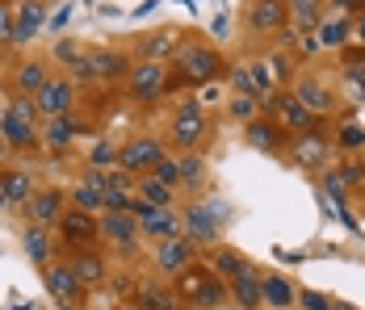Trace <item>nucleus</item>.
I'll use <instances>...</instances> for the list:
<instances>
[{
    "label": "nucleus",
    "instance_id": "nucleus-55",
    "mask_svg": "<svg viewBox=\"0 0 365 310\" xmlns=\"http://www.w3.org/2000/svg\"><path fill=\"white\" fill-rule=\"evenodd\" d=\"M0 210H13V206H9V193H4V185H0Z\"/></svg>",
    "mask_w": 365,
    "mask_h": 310
},
{
    "label": "nucleus",
    "instance_id": "nucleus-45",
    "mask_svg": "<svg viewBox=\"0 0 365 310\" xmlns=\"http://www.w3.org/2000/svg\"><path fill=\"white\" fill-rule=\"evenodd\" d=\"M336 138H340V147H344V151H361V147H365V130L357 126V122H344Z\"/></svg>",
    "mask_w": 365,
    "mask_h": 310
},
{
    "label": "nucleus",
    "instance_id": "nucleus-7",
    "mask_svg": "<svg viewBox=\"0 0 365 310\" xmlns=\"http://www.w3.org/2000/svg\"><path fill=\"white\" fill-rule=\"evenodd\" d=\"M206 130H210V122H206L202 101H185L177 109V118H173V143L181 151H197V143L206 138Z\"/></svg>",
    "mask_w": 365,
    "mask_h": 310
},
{
    "label": "nucleus",
    "instance_id": "nucleus-50",
    "mask_svg": "<svg viewBox=\"0 0 365 310\" xmlns=\"http://www.w3.org/2000/svg\"><path fill=\"white\" fill-rule=\"evenodd\" d=\"M231 88H235V93H252V76H248V68H231Z\"/></svg>",
    "mask_w": 365,
    "mask_h": 310
},
{
    "label": "nucleus",
    "instance_id": "nucleus-16",
    "mask_svg": "<svg viewBox=\"0 0 365 310\" xmlns=\"http://www.w3.org/2000/svg\"><path fill=\"white\" fill-rule=\"evenodd\" d=\"M193 243L185 239V235H173V239L155 243V269L160 273H181V269H189L193 264Z\"/></svg>",
    "mask_w": 365,
    "mask_h": 310
},
{
    "label": "nucleus",
    "instance_id": "nucleus-41",
    "mask_svg": "<svg viewBox=\"0 0 365 310\" xmlns=\"http://www.w3.org/2000/svg\"><path fill=\"white\" fill-rule=\"evenodd\" d=\"M13 26H17V4L0 0V51H13Z\"/></svg>",
    "mask_w": 365,
    "mask_h": 310
},
{
    "label": "nucleus",
    "instance_id": "nucleus-43",
    "mask_svg": "<svg viewBox=\"0 0 365 310\" xmlns=\"http://www.w3.org/2000/svg\"><path fill=\"white\" fill-rule=\"evenodd\" d=\"M135 206V189H106V210L110 214H130Z\"/></svg>",
    "mask_w": 365,
    "mask_h": 310
},
{
    "label": "nucleus",
    "instance_id": "nucleus-24",
    "mask_svg": "<svg viewBox=\"0 0 365 310\" xmlns=\"http://www.w3.org/2000/svg\"><path fill=\"white\" fill-rule=\"evenodd\" d=\"M72 269H76V277H80L84 289H88V285H106V277H110L106 256H97V247H80L72 256Z\"/></svg>",
    "mask_w": 365,
    "mask_h": 310
},
{
    "label": "nucleus",
    "instance_id": "nucleus-31",
    "mask_svg": "<svg viewBox=\"0 0 365 310\" xmlns=\"http://www.w3.org/2000/svg\"><path fill=\"white\" fill-rule=\"evenodd\" d=\"M68 202H72V210H84V214H106V193H101V189H93L88 180H80V185H76Z\"/></svg>",
    "mask_w": 365,
    "mask_h": 310
},
{
    "label": "nucleus",
    "instance_id": "nucleus-3",
    "mask_svg": "<svg viewBox=\"0 0 365 310\" xmlns=\"http://www.w3.org/2000/svg\"><path fill=\"white\" fill-rule=\"evenodd\" d=\"M160 160H164V143H160V138H151V135H139V138L118 143V168H126L130 176L151 172Z\"/></svg>",
    "mask_w": 365,
    "mask_h": 310
},
{
    "label": "nucleus",
    "instance_id": "nucleus-36",
    "mask_svg": "<svg viewBox=\"0 0 365 310\" xmlns=\"http://www.w3.org/2000/svg\"><path fill=\"white\" fill-rule=\"evenodd\" d=\"M227 109H231V118H235V122H244V126L260 118V101H256L252 93H235V97L227 101Z\"/></svg>",
    "mask_w": 365,
    "mask_h": 310
},
{
    "label": "nucleus",
    "instance_id": "nucleus-34",
    "mask_svg": "<svg viewBox=\"0 0 365 310\" xmlns=\"http://www.w3.org/2000/svg\"><path fill=\"white\" fill-rule=\"evenodd\" d=\"M290 21L298 30H315L319 26V0H290Z\"/></svg>",
    "mask_w": 365,
    "mask_h": 310
},
{
    "label": "nucleus",
    "instance_id": "nucleus-32",
    "mask_svg": "<svg viewBox=\"0 0 365 310\" xmlns=\"http://www.w3.org/2000/svg\"><path fill=\"white\" fill-rule=\"evenodd\" d=\"M139 310H173V294L160 281H143L139 285Z\"/></svg>",
    "mask_w": 365,
    "mask_h": 310
},
{
    "label": "nucleus",
    "instance_id": "nucleus-11",
    "mask_svg": "<svg viewBox=\"0 0 365 310\" xmlns=\"http://www.w3.org/2000/svg\"><path fill=\"white\" fill-rule=\"evenodd\" d=\"M264 113H273V122H277L282 130H290V135H302V130H311V126H315V113L298 101L294 93H277V97L269 101Z\"/></svg>",
    "mask_w": 365,
    "mask_h": 310
},
{
    "label": "nucleus",
    "instance_id": "nucleus-5",
    "mask_svg": "<svg viewBox=\"0 0 365 310\" xmlns=\"http://www.w3.org/2000/svg\"><path fill=\"white\" fill-rule=\"evenodd\" d=\"M55 235L59 243H68V247H93V243L101 239V214H84V210H63V218H59V227H55Z\"/></svg>",
    "mask_w": 365,
    "mask_h": 310
},
{
    "label": "nucleus",
    "instance_id": "nucleus-47",
    "mask_svg": "<svg viewBox=\"0 0 365 310\" xmlns=\"http://www.w3.org/2000/svg\"><path fill=\"white\" fill-rule=\"evenodd\" d=\"M68 71H72L68 80H72L76 88H80V84H97V76H93V59H88V55H84V59H80L76 68H68Z\"/></svg>",
    "mask_w": 365,
    "mask_h": 310
},
{
    "label": "nucleus",
    "instance_id": "nucleus-13",
    "mask_svg": "<svg viewBox=\"0 0 365 310\" xmlns=\"http://www.w3.org/2000/svg\"><path fill=\"white\" fill-rule=\"evenodd\" d=\"M63 210H68V197H63V189L59 185H46V189H38L34 202H30V222L34 227H59V218H63Z\"/></svg>",
    "mask_w": 365,
    "mask_h": 310
},
{
    "label": "nucleus",
    "instance_id": "nucleus-49",
    "mask_svg": "<svg viewBox=\"0 0 365 310\" xmlns=\"http://www.w3.org/2000/svg\"><path fill=\"white\" fill-rule=\"evenodd\" d=\"M269 71H273V80H277V84H286V80H290V59H282V55H273V59H269Z\"/></svg>",
    "mask_w": 365,
    "mask_h": 310
},
{
    "label": "nucleus",
    "instance_id": "nucleus-8",
    "mask_svg": "<svg viewBox=\"0 0 365 310\" xmlns=\"http://www.w3.org/2000/svg\"><path fill=\"white\" fill-rule=\"evenodd\" d=\"M34 101H38L42 122H46V118H72V109H76V84L68 80V76H51V80H46V88L38 93Z\"/></svg>",
    "mask_w": 365,
    "mask_h": 310
},
{
    "label": "nucleus",
    "instance_id": "nucleus-27",
    "mask_svg": "<svg viewBox=\"0 0 365 310\" xmlns=\"http://www.w3.org/2000/svg\"><path fill=\"white\" fill-rule=\"evenodd\" d=\"M46 80H51V71L42 59H26L17 76H13V88H17V97H38L42 88H46Z\"/></svg>",
    "mask_w": 365,
    "mask_h": 310
},
{
    "label": "nucleus",
    "instance_id": "nucleus-53",
    "mask_svg": "<svg viewBox=\"0 0 365 310\" xmlns=\"http://www.w3.org/2000/svg\"><path fill=\"white\" fill-rule=\"evenodd\" d=\"M68 17H72V4H63V9L55 13V30H63V26H68Z\"/></svg>",
    "mask_w": 365,
    "mask_h": 310
},
{
    "label": "nucleus",
    "instance_id": "nucleus-37",
    "mask_svg": "<svg viewBox=\"0 0 365 310\" xmlns=\"http://www.w3.org/2000/svg\"><path fill=\"white\" fill-rule=\"evenodd\" d=\"M248 269V260L240 256V252H231V247H222V252H215V273L222 277V281H231V277H240Z\"/></svg>",
    "mask_w": 365,
    "mask_h": 310
},
{
    "label": "nucleus",
    "instance_id": "nucleus-44",
    "mask_svg": "<svg viewBox=\"0 0 365 310\" xmlns=\"http://www.w3.org/2000/svg\"><path fill=\"white\" fill-rule=\"evenodd\" d=\"M51 55H55V63H63V68H76V63L84 59V55L76 51V42H72V38H63V34H59V42L51 46Z\"/></svg>",
    "mask_w": 365,
    "mask_h": 310
},
{
    "label": "nucleus",
    "instance_id": "nucleus-40",
    "mask_svg": "<svg viewBox=\"0 0 365 310\" xmlns=\"http://www.w3.org/2000/svg\"><path fill=\"white\" fill-rule=\"evenodd\" d=\"M147 176H155V180H160V185H168V189H181V160L164 155V160H160Z\"/></svg>",
    "mask_w": 365,
    "mask_h": 310
},
{
    "label": "nucleus",
    "instance_id": "nucleus-28",
    "mask_svg": "<svg viewBox=\"0 0 365 310\" xmlns=\"http://www.w3.org/2000/svg\"><path fill=\"white\" fill-rule=\"evenodd\" d=\"M135 197H139V202H147V206H155V210H173V202H177V189L160 185L155 176H139V180H135Z\"/></svg>",
    "mask_w": 365,
    "mask_h": 310
},
{
    "label": "nucleus",
    "instance_id": "nucleus-9",
    "mask_svg": "<svg viewBox=\"0 0 365 310\" xmlns=\"http://www.w3.org/2000/svg\"><path fill=\"white\" fill-rule=\"evenodd\" d=\"M328 151H331V135L324 126H311V130L294 135V143H290V160L298 168H324Z\"/></svg>",
    "mask_w": 365,
    "mask_h": 310
},
{
    "label": "nucleus",
    "instance_id": "nucleus-10",
    "mask_svg": "<svg viewBox=\"0 0 365 310\" xmlns=\"http://www.w3.org/2000/svg\"><path fill=\"white\" fill-rule=\"evenodd\" d=\"M126 88L135 101H160L168 93V71H164V63H135L126 76Z\"/></svg>",
    "mask_w": 365,
    "mask_h": 310
},
{
    "label": "nucleus",
    "instance_id": "nucleus-52",
    "mask_svg": "<svg viewBox=\"0 0 365 310\" xmlns=\"http://www.w3.org/2000/svg\"><path fill=\"white\" fill-rule=\"evenodd\" d=\"M315 51H319V38H302V46H298V55H302V59H311Z\"/></svg>",
    "mask_w": 365,
    "mask_h": 310
},
{
    "label": "nucleus",
    "instance_id": "nucleus-2",
    "mask_svg": "<svg viewBox=\"0 0 365 310\" xmlns=\"http://www.w3.org/2000/svg\"><path fill=\"white\" fill-rule=\"evenodd\" d=\"M177 76H181L185 84H210V80H219L222 76V59L219 51H210V46H181L177 51Z\"/></svg>",
    "mask_w": 365,
    "mask_h": 310
},
{
    "label": "nucleus",
    "instance_id": "nucleus-26",
    "mask_svg": "<svg viewBox=\"0 0 365 310\" xmlns=\"http://www.w3.org/2000/svg\"><path fill=\"white\" fill-rule=\"evenodd\" d=\"M248 143H252L256 151H264V155H277L282 151V143H286V130L277 126V122H264V118H256V122H248Z\"/></svg>",
    "mask_w": 365,
    "mask_h": 310
},
{
    "label": "nucleus",
    "instance_id": "nucleus-29",
    "mask_svg": "<svg viewBox=\"0 0 365 310\" xmlns=\"http://www.w3.org/2000/svg\"><path fill=\"white\" fill-rule=\"evenodd\" d=\"M294 302H298V294H294L290 281H286V277H277V273H264V306L290 310Z\"/></svg>",
    "mask_w": 365,
    "mask_h": 310
},
{
    "label": "nucleus",
    "instance_id": "nucleus-39",
    "mask_svg": "<svg viewBox=\"0 0 365 310\" xmlns=\"http://www.w3.org/2000/svg\"><path fill=\"white\" fill-rule=\"evenodd\" d=\"M4 113H9V118H17V122H26V126H38V122H42V113H38V101H34V97H13Z\"/></svg>",
    "mask_w": 365,
    "mask_h": 310
},
{
    "label": "nucleus",
    "instance_id": "nucleus-4",
    "mask_svg": "<svg viewBox=\"0 0 365 310\" xmlns=\"http://www.w3.org/2000/svg\"><path fill=\"white\" fill-rule=\"evenodd\" d=\"M42 285H46V294H51L63 310H80V302H84V285H80V277H76L72 264L51 260V264L42 269Z\"/></svg>",
    "mask_w": 365,
    "mask_h": 310
},
{
    "label": "nucleus",
    "instance_id": "nucleus-48",
    "mask_svg": "<svg viewBox=\"0 0 365 310\" xmlns=\"http://www.w3.org/2000/svg\"><path fill=\"white\" fill-rule=\"evenodd\" d=\"M344 80L357 97H365V63H344Z\"/></svg>",
    "mask_w": 365,
    "mask_h": 310
},
{
    "label": "nucleus",
    "instance_id": "nucleus-17",
    "mask_svg": "<svg viewBox=\"0 0 365 310\" xmlns=\"http://www.w3.org/2000/svg\"><path fill=\"white\" fill-rule=\"evenodd\" d=\"M93 59V76L101 80V84H118V80H126L130 76V55L126 51H113V46H106V51H93L88 55Z\"/></svg>",
    "mask_w": 365,
    "mask_h": 310
},
{
    "label": "nucleus",
    "instance_id": "nucleus-58",
    "mask_svg": "<svg viewBox=\"0 0 365 310\" xmlns=\"http://www.w3.org/2000/svg\"><path fill=\"white\" fill-rule=\"evenodd\" d=\"M248 4H256V0H248Z\"/></svg>",
    "mask_w": 365,
    "mask_h": 310
},
{
    "label": "nucleus",
    "instance_id": "nucleus-38",
    "mask_svg": "<svg viewBox=\"0 0 365 310\" xmlns=\"http://www.w3.org/2000/svg\"><path fill=\"white\" fill-rule=\"evenodd\" d=\"M353 34V26H349V17H336V21H324L319 26V46H344Z\"/></svg>",
    "mask_w": 365,
    "mask_h": 310
},
{
    "label": "nucleus",
    "instance_id": "nucleus-56",
    "mask_svg": "<svg viewBox=\"0 0 365 310\" xmlns=\"http://www.w3.org/2000/svg\"><path fill=\"white\" fill-rule=\"evenodd\" d=\"M331 310H357V306H349V302H331Z\"/></svg>",
    "mask_w": 365,
    "mask_h": 310
},
{
    "label": "nucleus",
    "instance_id": "nucleus-33",
    "mask_svg": "<svg viewBox=\"0 0 365 310\" xmlns=\"http://www.w3.org/2000/svg\"><path fill=\"white\" fill-rule=\"evenodd\" d=\"M210 277H215V269H202V264H189V269H181V273H177V294H181L185 302H189V298H193V294L202 289V281H210Z\"/></svg>",
    "mask_w": 365,
    "mask_h": 310
},
{
    "label": "nucleus",
    "instance_id": "nucleus-18",
    "mask_svg": "<svg viewBox=\"0 0 365 310\" xmlns=\"http://www.w3.org/2000/svg\"><path fill=\"white\" fill-rule=\"evenodd\" d=\"M181 51V34L177 30H155V34H147L139 46H135V59L139 63H164L168 55H177Z\"/></svg>",
    "mask_w": 365,
    "mask_h": 310
},
{
    "label": "nucleus",
    "instance_id": "nucleus-14",
    "mask_svg": "<svg viewBox=\"0 0 365 310\" xmlns=\"http://www.w3.org/2000/svg\"><path fill=\"white\" fill-rule=\"evenodd\" d=\"M286 21H290V9L282 0H256L248 9V30L252 34H282Z\"/></svg>",
    "mask_w": 365,
    "mask_h": 310
},
{
    "label": "nucleus",
    "instance_id": "nucleus-51",
    "mask_svg": "<svg viewBox=\"0 0 365 310\" xmlns=\"http://www.w3.org/2000/svg\"><path fill=\"white\" fill-rule=\"evenodd\" d=\"M340 180L344 185H365V164H344L340 168Z\"/></svg>",
    "mask_w": 365,
    "mask_h": 310
},
{
    "label": "nucleus",
    "instance_id": "nucleus-19",
    "mask_svg": "<svg viewBox=\"0 0 365 310\" xmlns=\"http://www.w3.org/2000/svg\"><path fill=\"white\" fill-rule=\"evenodd\" d=\"M46 26V4L42 0H17V26H13V46H26L30 38Z\"/></svg>",
    "mask_w": 365,
    "mask_h": 310
},
{
    "label": "nucleus",
    "instance_id": "nucleus-6",
    "mask_svg": "<svg viewBox=\"0 0 365 310\" xmlns=\"http://www.w3.org/2000/svg\"><path fill=\"white\" fill-rule=\"evenodd\" d=\"M130 214H135V222H139V231H143L147 239L164 243V239H173V235H181V214L177 210H155V206H147V202L135 197Z\"/></svg>",
    "mask_w": 365,
    "mask_h": 310
},
{
    "label": "nucleus",
    "instance_id": "nucleus-12",
    "mask_svg": "<svg viewBox=\"0 0 365 310\" xmlns=\"http://www.w3.org/2000/svg\"><path fill=\"white\" fill-rule=\"evenodd\" d=\"M139 222H135V214H101V239L110 243L113 252H122V256H130L135 247H139Z\"/></svg>",
    "mask_w": 365,
    "mask_h": 310
},
{
    "label": "nucleus",
    "instance_id": "nucleus-22",
    "mask_svg": "<svg viewBox=\"0 0 365 310\" xmlns=\"http://www.w3.org/2000/svg\"><path fill=\"white\" fill-rule=\"evenodd\" d=\"M294 97L307 105L315 118H319V113H331V88L319 80V76H302V80L294 84Z\"/></svg>",
    "mask_w": 365,
    "mask_h": 310
},
{
    "label": "nucleus",
    "instance_id": "nucleus-57",
    "mask_svg": "<svg viewBox=\"0 0 365 310\" xmlns=\"http://www.w3.org/2000/svg\"><path fill=\"white\" fill-rule=\"evenodd\" d=\"M357 38H361V42H365V17H361V21H357Z\"/></svg>",
    "mask_w": 365,
    "mask_h": 310
},
{
    "label": "nucleus",
    "instance_id": "nucleus-25",
    "mask_svg": "<svg viewBox=\"0 0 365 310\" xmlns=\"http://www.w3.org/2000/svg\"><path fill=\"white\" fill-rule=\"evenodd\" d=\"M21 243H26V256H30L34 269H46L51 256H55V247H59V243L51 239V227H34V222H30V231L21 235Z\"/></svg>",
    "mask_w": 365,
    "mask_h": 310
},
{
    "label": "nucleus",
    "instance_id": "nucleus-54",
    "mask_svg": "<svg viewBox=\"0 0 365 310\" xmlns=\"http://www.w3.org/2000/svg\"><path fill=\"white\" fill-rule=\"evenodd\" d=\"M4 160H9V143H4V135H0V168H4Z\"/></svg>",
    "mask_w": 365,
    "mask_h": 310
},
{
    "label": "nucleus",
    "instance_id": "nucleus-23",
    "mask_svg": "<svg viewBox=\"0 0 365 310\" xmlns=\"http://www.w3.org/2000/svg\"><path fill=\"white\" fill-rule=\"evenodd\" d=\"M38 138H42V147H46L51 155H63L76 138V122L72 118H46V122L38 126Z\"/></svg>",
    "mask_w": 365,
    "mask_h": 310
},
{
    "label": "nucleus",
    "instance_id": "nucleus-20",
    "mask_svg": "<svg viewBox=\"0 0 365 310\" xmlns=\"http://www.w3.org/2000/svg\"><path fill=\"white\" fill-rule=\"evenodd\" d=\"M0 135L9 143V151H17V155H34L38 147H42L38 126H26V122H17V118H9V113H0Z\"/></svg>",
    "mask_w": 365,
    "mask_h": 310
},
{
    "label": "nucleus",
    "instance_id": "nucleus-46",
    "mask_svg": "<svg viewBox=\"0 0 365 310\" xmlns=\"http://www.w3.org/2000/svg\"><path fill=\"white\" fill-rule=\"evenodd\" d=\"M298 310H331V298L319 289H298Z\"/></svg>",
    "mask_w": 365,
    "mask_h": 310
},
{
    "label": "nucleus",
    "instance_id": "nucleus-42",
    "mask_svg": "<svg viewBox=\"0 0 365 310\" xmlns=\"http://www.w3.org/2000/svg\"><path fill=\"white\" fill-rule=\"evenodd\" d=\"M113 164H118V143H97L93 151H88V168H101V172H110Z\"/></svg>",
    "mask_w": 365,
    "mask_h": 310
},
{
    "label": "nucleus",
    "instance_id": "nucleus-35",
    "mask_svg": "<svg viewBox=\"0 0 365 310\" xmlns=\"http://www.w3.org/2000/svg\"><path fill=\"white\" fill-rule=\"evenodd\" d=\"M202 180H206V160L197 151H185L181 155V185L185 189H197Z\"/></svg>",
    "mask_w": 365,
    "mask_h": 310
},
{
    "label": "nucleus",
    "instance_id": "nucleus-1",
    "mask_svg": "<svg viewBox=\"0 0 365 310\" xmlns=\"http://www.w3.org/2000/svg\"><path fill=\"white\" fill-rule=\"evenodd\" d=\"M227 202H210V206H189L181 214V235L193 247H210V243H219L222 235V222H227Z\"/></svg>",
    "mask_w": 365,
    "mask_h": 310
},
{
    "label": "nucleus",
    "instance_id": "nucleus-21",
    "mask_svg": "<svg viewBox=\"0 0 365 310\" xmlns=\"http://www.w3.org/2000/svg\"><path fill=\"white\" fill-rule=\"evenodd\" d=\"M0 185H4V193H9V206L21 210L34 202V176L26 172V168H0Z\"/></svg>",
    "mask_w": 365,
    "mask_h": 310
},
{
    "label": "nucleus",
    "instance_id": "nucleus-30",
    "mask_svg": "<svg viewBox=\"0 0 365 310\" xmlns=\"http://www.w3.org/2000/svg\"><path fill=\"white\" fill-rule=\"evenodd\" d=\"M227 294H231V289H227V281H222V277L215 273L210 281H202V289H197V294L189 298V306H197V310H219Z\"/></svg>",
    "mask_w": 365,
    "mask_h": 310
},
{
    "label": "nucleus",
    "instance_id": "nucleus-15",
    "mask_svg": "<svg viewBox=\"0 0 365 310\" xmlns=\"http://www.w3.org/2000/svg\"><path fill=\"white\" fill-rule=\"evenodd\" d=\"M227 289H231V298H235V306H240V310L264 306V273H256L252 264H248L240 277H231V281H227Z\"/></svg>",
    "mask_w": 365,
    "mask_h": 310
}]
</instances>
